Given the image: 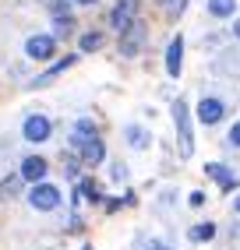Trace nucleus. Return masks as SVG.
<instances>
[{
	"label": "nucleus",
	"mask_w": 240,
	"mask_h": 250,
	"mask_svg": "<svg viewBox=\"0 0 240 250\" xmlns=\"http://www.w3.org/2000/svg\"><path fill=\"white\" fill-rule=\"evenodd\" d=\"M173 124H177V130H180V155L191 159L194 138H191V120H187V103H184V99H177V103H173Z\"/></svg>",
	"instance_id": "1"
},
{
	"label": "nucleus",
	"mask_w": 240,
	"mask_h": 250,
	"mask_svg": "<svg viewBox=\"0 0 240 250\" xmlns=\"http://www.w3.org/2000/svg\"><path fill=\"white\" fill-rule=\"evenodd\" d=\"M28 205L36 208V211H53V208L60 205V190L53 187V183H32Z\"/></svg>",
	"instance_id": "2"
},
{
	"label": "nucleus",
	"mask_w": 240,
	"mask_h": 250,
	"mask_svg": "<svg viewBox=\"0 0 240 250\" xmlns=\"http://www.w3.org/2000/svg\"><path fill=\"white\" fill-rule=\"evenodd\" d=\"M71 145L81 152V159H85V162H92V166H99L102 155H106V152H102V141H99L96 134H74Z\"/></svg>",
	"instance_id": "3"
},
{
	"label": "nucleus",
	"mask_w": 240,
	"mask_h": 250,
	"mask_svg": "<svg viewBox=\"0 0 240 250\" xmlns=\"http://www.w3.org/2000/svg\"><path fill=\"white\" fill-rule=\"evenodd\" d=\"M142 39H145V25L134 18L124 32H120V53H124V57H134V53L142 49Z\"/></svg>",
	"instance_id": "4"
},
{
	"label": "nucleus",
	"mask_w": 240,
	"mask_h": 250,
	"mask_svg": "<svg viewBox=\"0 0 240 250\" xmlns=\"http://www.w3.org/2000/svg\"><path fill=\"white\" fill-rule=\"evenodd\" d=\"M22 134H25V141H32V145H43L46 138H49V120L43 113H32L28 120L22 124Z\"/></svg>",
	"instance_id": "5"
},
{
	"label": "nucleus",
	"mask_w": 240,
	"mask_h": 250,
	"mask_svg": "<svg viewBox=\"0 0 240 250\" xmlns=\"http://www.w3.org/2000/svg\"><path fill=\"white\" fill-rule=\"evenodd\" d=\"M134 14H138V0H117V7H113V14H110V25L117 28V36L134 21Z\"/></svg>",
	"instance_id": "6"
},
{
	"label": "nucleus",
	"mask_w": 240,
	"mask_h": 250,
	"mask_svg": "<svg viewBox=\"0 0 240 250\" xmlns=\"http://www.w3.org/2000/svg\"><path fill=\"white\" fill-rule=\"evenodd\" d=\"M222 113H226V106H222L219 99H212V95H205L201 103H198V120H201L205 127L219 124V120H222Z\"/></svg>",
	"instance_id": "7"
},
{
	"label": "nucleus",
	"mask_w": 240,
	"mask_h": 250,
	"mask_svg": "<svg viewBox=\"0 0 240 250\" xmlns=\"http://www.w3.org/2000/svg\"><path fill=\"white\" fill-rule=\"evenodd\" d=\"M46 173H49V166H46V159L43 155H28L25 162H22V180H28V183H43L46 180Z\"/></svg>",
	"instance_id": "8"
},
{
	"label": "nucleus",
	"mask_w": 240,
	"mask_h": 250,
	"mask_svg": "<svg viewBox=\"0 0 240 250\" xmlns=\"http://www.w3.org/2000/svg\"><path fill=\"white\" fill-rule=\"evenodd\" d=\"M180 67H184V39L177 36V39H169V46H166V71H169V78H177Z\"/></svg>",
	"instance_id": "9"
},
{
	"label": "nucleus",
	"mask_w": 240,
	"mask_h": 250,
	"mask_svg": "<svg viewBox=\"0 0 240 250\" xmlns=\"http://www.w3.org/2000/svg\"><path fill=\"white\" fill-rule=\"evenodd\" d=\"M25 53L32 60H49V57H53V39H49V36H32L25 42Z\"/></svg>",
	"instance_id": "10"
},
{
	"label": "nucleus",
	"mask_w": 240,
	"mask_h": 250,
	"mask_svg": "<svg viewBox=\"0 0 240 250\" xmlns=\"http://www.w3.org/2000/svg\"><path fill=\"white\" fill-rule=\"evenodd\" d=\"M205 173L216 176V180L222 183V190H233V187H237V176L226 173V166H219V162H209V166H205Z\"/></svg>",
	"instance_id": "11"
},
{
	"label": "nucleus",
	"mask_w": 240,
	"mask_h": 250,
	"mask_svg": "<svg viewBox=\"0 0 240 250\" xmlns=\"http://www.w3.org/2000/svg\"><path fill=\"white\" fill-rule=\"evenodd\" d=\"M187 236H191V243H209V240L216 236V226H212V222H198V226H191Z\"/></svg>",
	"instance_id": "12"
},
{
	"label": "nucleus",
	"mask_w": 240,
	"mask_h": 250,
	"mask_svg": "<svg viewBox=\"0 0 240 250\" xmlns=\"http://www.w3.org/2000/svg\"><path fill=\"white\" fill-rule=\"evenodd\" d=\"M237 7V0H209V11L216 14V18H230Z\"/></svg>",
	"instance_id": "13"
},
{
	"label": "nucleus",
	"mask_w": 240,
	"mask_h": 250,
	"mask_svg": "<svg viewBox=\"0 0 240 250\" xmlns=\"http://www.w3.org/2000/svg\"><path fill=\"white\" fill-rule=\"evenodd\" d=\"M127 141H131V148H145L148 138H145V130H142V127H134V124H131V127H127Z\"/></svg>",
	"instance_id": "14"
},
{
	"label": "nucleus",
	"mask_w": 240,
	"mask_h": 250,
	"mask_svg": "<svg viewBox=\"0 0 240 250\" xmlns=\"http://www.w3.org/2000/svg\"><path fill=\"white\" fill-rule=\"evenodd\" d=\"M99 46H102L99 32H85V36H81V49H85V53H89V49H99Z\"/></svg>",
	"instance_id": "15"
},
{
	"label": "nucleus",
	"mask_w": 240,
	"mask_h": 250,
	"mask_svg": "<svg viewBox=\"0 0 240 250\" xmlns=\"http://www.w3.org/2000/svg\"><path fill=\"white\" fill-rule=\"evenodd\" d=\"M226 141H230L233 148H240V120H237V124L230 127V134H226Z\"/></svg>",
	"instance_id": "16"
},
{
	"label": "nucleus",
	"mask_w": 240,
	"mask_h": 250,
	"mask_svg": "<svg viewBox=\"0 0 240 250\" xmlns=\"http://www.w3.org/2000/svg\"><path fill=\"white\" fill-rule=\"evenodd\" d=\"M187 201H191V205H194V208H198V205H201V201H205V194H201V190H194V194H191V197H187Z\"/></svg>",
	"instance_id": "17"
},
{
	"label": "nucleus",
	"mask_w": 240,
	"mask_h": 250,
	"mask_svg": "<svg viewBox=\"0 0 240 250\" xmlns=\"http://www.w3.org/2000/svg\"><path fill=\"white\" fill-rule=\"evenodd\" d=\"M184 7H187V0H173V11H177V14H180Z\"/></svg>",
	"instance_id": "18"
},
{
	"label": "nucleus",
	"mask_w": 240,
	"mask_h": 250,
	"mask_svg": "<svg viewBox=\"0 0 240 250\" xmlns=\"http://www.w3.org/2000/svg\"><path fill=\"white\" fill-rule=\"evenodd\" d=\"M233 36H237V39H240V18H237V21H233Z\"/></svg>",
	"instance_id": "19"
},
{
	"label": "nucleus",
	"mask_w": 240,
	"mask_h": 250,
	"mask_svg": "<svg viewBox=\"0 0 240 250\" xmlns=\"http://www.w3.org/2000/svg\"><path fill=\"white\" fill-rule=\"evenodd\" d=\"M233 211H237V215H240V197H233Z\"/></svg>",
	"instance_id": "20"
},
{
	"label": "nucleus",
	"mask_w": 240,
	"mask_h": 250,
	"mask_svg": "<svg viewBox=\"0 0 240 250\" xmlns=\"http://www.w3.org/2000/svg\"><path fill=\"white\" fill-rule=\"evenodd\" d=\"M159 4H163V7H173V0H159Z\"/></svg>",
	"instance_id": "21"
},
{
	"label": "nucleus",
	"mask_w": 240,
	"mask_h": 250,
	"mask_svg": "<svg viewBox=\"0 0 240 250\" xmlns=\"http://www.w3.org/2000/svg\"><path fill=\"white\" fill-rule=\"evenodd\" d=\"M152 250H169V247H159V243H152Z\"/></svg>",
	"instance_id": "22"
},
{
	"label": "nucleus",
	"mask_w": 240,
	"mask_h": 250,
	"mask_svg": "<svg viewBox=\"0 0 240 250\" xmlns=\"http://www.w3.org/2000/svg\"><path fill=\"white\" fill-rule=\"evenodd\" d=\"M74 4H96V0H74Z\"/></svg>",
	"instance_id": "23"
},
{
	"label": "nucleus",
	"mask_w": 240,
	"mask_h": 250,
	"mask_svg": "<svg viewBox=\"0 0 240 250\" xmlns=\"http://www.w3.org/2000/svg\"><path fill=\"white\" fill-rule=\"evenodd\" d=\"M85 250H92V247H85Z\"/></svg>",
	"instance_id": "24"
}]
</instances>
